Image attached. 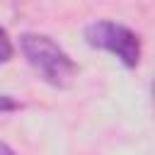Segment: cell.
Segmentation results:
<instances>
[{"label": "cell", "mask_w": 155, "mask_h": 155, "mask_svg": "<svg viewBox=\"0 0 155 155\" xmlns=\"http://www.w3.org/2000/svg\"><path fill=\"white\" fill-rule=\"evenodd\" d=\"M19 48L27 63L39 73V78L53 87H68L78 75V63L48 34L24 31L19 36Z\"/></svg>", "instance_id": "6da1fadb"}, {"label": "cell", "mask_w": 155, "mask_h": 155, "mask_svg": "<svg viewBox=\"0 0 155 155\" xmlns=\"http://www.w3.org/2000/svg\"><path fill=\"white\" fill-rule=\"evenodd\" d=\"M85 41L92 48H102L116 56L126 68H136L140 63V36L126 24L97 19L85 27Z\"/></svg>", "instance_id": "7a4b0ae2"}, {"label": "cell", "mask_w": 155, "mask_h": 155, "mask_svg": "<svg viewBox=\"0 0 155 155\" xmlns=\"http://www.w3.org/2000/svg\"><path fill=\"white\" fill-rule=\"evenodd\" d=\"M12 53H15V46H12L10 36H7V31L0 27V63H7L12 58Z\"/></svg>", "instance_id": "3957f363"}, {"label": "cell", "mask_w": 155, "mask_h": 155, "mask_svg": "<svg viewBox=\"0 0 155 155\" xmlns=\"http://www.w3.org/2000/svg\"><path fill=\"white\" fill-rule=\"evenodd\" d=\"M22 104L15 99V97H10V94H0V111H15V109H19Z\"/></svg>", "instance_id": "277c9868"}, {"label": "cell", "mask_w": 155, "mask_h": 155, "mask_svg": "<svg viewBox=\"0 0 155 155\" xmlns=\"http://www.w3.org/2000/svg\"><path fill=\"white\" fill-rule=\"evenodd\" d=\"M0 155H17V153H15L7 143H0Z\"/></svg>", "instance_id": "5b68a950"}]
</instances>
